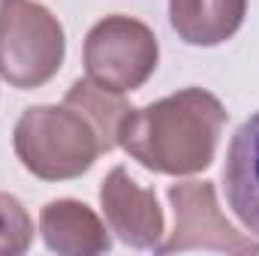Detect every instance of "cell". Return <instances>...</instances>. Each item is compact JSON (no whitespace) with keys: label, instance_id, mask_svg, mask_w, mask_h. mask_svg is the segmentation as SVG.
I'll return each mask as SVG.
<instances>
[{"label":"cell","instance_id":"8fae6325","mask_svg":"<svg viewBox=\"0 0 259 256\" xmlns=\"http://www.w3.org/2000/svg\"><path fill=\"white\" fill-rule=\"evenodd\" d=\"M33 241V220L21 199L0 190V256L27 253Z\"/></svg>","mask_w":259,"mask_h":256},{"label":"cell","instance_id":"30bf717a","mask_svg":"<svg viewBox=\"0 0 259 256\" xmlns=\"http://www.w3.org/2000/svg\"><path fill=\"white\" fill-rule=\"evenodd\" d=\"M64 103L72 106V109H78L94 124L97 136H100V145H103V154H109V151L118 148L121 124H124L127 112L133 109L121 94H112V91L94 84L91 78H78V81L69 84Z\"/></svg>","mask_w":259,"mask_h":256},{"label":"cell","instance_id":"ba28073f","mask_svg":"<svg viewBox=\"0 0 259 256\" xmlns=\"http://www.w3.org/2000/svg\"><path fill=\"white\" fill-rule=\"evenodd\" d=\"M223 190L235 217L253 238H259V112H253L229 139Z\"/></svg>","mask_w":259,"mask_h":256},{"label":"cell","instance_id":"8992f818","mask_svg":"<svg viewBox=\"0 0 259 256\" xmlns=\"http://www.w3.org/2000/svg\"><path fill=\"white\" fill-rule=\"evenodd\" d=\"M100 208L109 232H115L127 247L154 250L163 244L166 217L157 193L130 178L124 166H115L100 184Z\"/></svg>","mask_w":259,"mask_h":256},{"label":"cell","instance_id":"5b68a950","mask_svg":"<svg viewBox=\"0 0 259 256\" xmlns=\"http://www.w3.org/2000/svg\"><path fill=\"white\" fill-rule=\"evenodd\" d=\"M169 202L175 211V229L157 247V253H184V250H211V253L235 256L259 253V238L238 232L223 217L211 181L172 184Z\"/></svg>","mask_w":259,"mask_h":256},{"label":"cell","instance_id":"277c9868","mask_svg":"<svg viewBox=\"0 0 259 256\" xmlns=\"http://www.w3.org/2000/svg\"><path fill=\"white\" fill-rule=\"evenodd\" d=\"M160 42L154 30L130 15H106L84 36L88 78L112 94L139 91L157 69Z\"/></svg>","mask_w":259,"mask_h":256},{"label":"cell","instance_id":"52a82bcc","mask_svg":"<svg viewBox=\"0 0 259 256\" xmlns=\"http://www.w3.org/2000/svg\"><path fill=\"white\" fill-rule=\"evenodd\" d=\"M39 235L52 253L100 256L112 250L109 226L78 199H52L39 211Z\"/></svg>","mask_w":259,"mask_h":256},{"label":"cell","instance_id":"3957f363","mask_svg":"<svg viewBox=\"0 0 259 256\" xmlns=\"http://www.w3.org/2000/svg\"><path fill=\"white\" fill-rule=\"evenodd\" d=\"M66 55L64 24L36 0H0V78L18 91L49 84Z\"/></svg>","mask_w":259,"mask_h":256},{"label":"cell","instance_id":"6da1fadb","mask_svg":"<svg viewBox=\"0 0 259 256\" xmlns=\"http://www.w3.org/2000/svg\"><path fill=\"white\" fill-rule=\"evenodd\" d=\"M229 121L226 106L205 88H184L142 109H130L118 145L157 175H196L217 157V145Z\"/></svg>","mask_w":259,"mask_h":256},{"label":"cell","instance_id":"7a4b0ae2","mask_svg":"<svg viewBox=\"0 0 259 256\" xmlns=\"http://www.w3.org/2000/svg\"><path fill=\"white\" fill-rule=\"evenodd\" d=\"M21 166L42 181L81 178L103 154L94 124L72 106H30L12 130Z\"/></svg>","mask_w":259,"mask_h":256},{"label":"cell","instance_id":"9c48e42d","mask_svg":"<svg viewBox=\"0 0 259 256\" xmlns=\"http://www.w3.org/2000/svg\"><path fill=\"white\" fill-rule=\"evenodd\" d=\"M247 15V0H169V24L187 46L211 49L232 39Z\"/></svg>","mask_w":259,"mask_h":256}]
</instances>
